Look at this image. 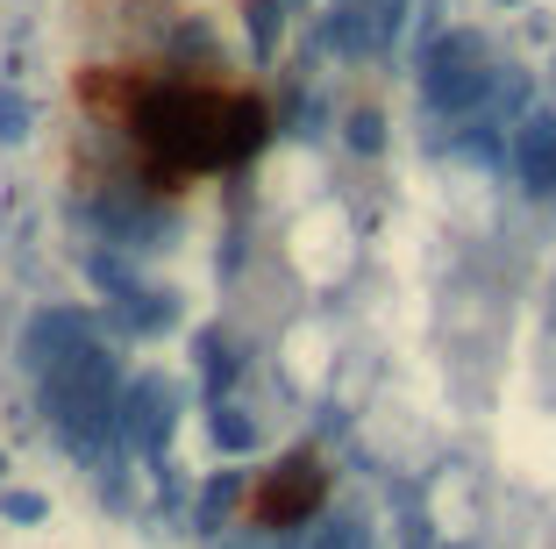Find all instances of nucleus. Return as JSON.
Listing matches in <instances>:
<instances>
[{
    "label": "nucleus",
    "instance_id": "obj_1",
    "mask_svg": "<svg viewBox=\"0 0 556 549\" xmlns=\"http://www.w3.org/2000/svg\"><path fill=\"white\" fill-rule=\"evenodd\" d=\"M43 407L58 421V436L79 457H115L122 442V392H115V357L86 342V350L58 357L43 372Z\"/></svg>",
    "mask_w": 556,
    "mask_h": 549
},
{
    "label": "nucleus",
    "instance_id": "obj_2",
    "mask_svg": "<svg viewBox=\"0 0 556 549\" xmlns=\"http://www.w3.org/2000/svg\"><path fill=\"white\" fill-rule=\"evenodd\" d=\"M492 79H500V65H492L485 36H471V29L442 36V43L428 50V65H421V93H428V108L450 114V122H471V114H485Z\"/></svg>",
    "mask_w": 556,
    "mask_h": 549
},
{
    "label": "nucleus",
    "instance_id": "obj_3",
    "mask_svg": "<svg viewBox=\"0 0 556 549\" xmlns=\"http://www.w3.org/2000/svg\"><path fill=\"white\" fill-rule=\"evenodd\" d=\"M172 428H179V392L164 386V378H136L122 392V442L143 450V457H164Z\"/></svg>",
    "mask_w": 556,
    "mask_h": 549
},
{
    "label": "nucleus",
    "instance_id": "obj_4",
    "mask_svg": "<svg viewBox=\"0 0 556 549\" xmlns=\"http://www.w3.org/2000/svg\"><path fill=\"white\" fill-rule=\"evenodd\" d=\"M407 22V0H336V15H328V43L343 50V58H371L386 50Z\"/></svg>",
    "mask_w": 556,
    "mask_h": 549
},
{
    "label": "nucleus",
    "instance_id": "obj_5",
    "mask_svg": "<svg viewBox=\"0 0 556 549\" xmlns=\"http://www.w3.org/2000/svg\"><path fill=\"white\" fill-rule=\"evenodd\" d=\"M507 158H514V178H521L528 194H556V122L549 114H528L521 129H514Z\"/></svg>",
    "mask_w": 556,
    "mask_h": 549
},
{
    "label": "nucleus",
    "instance_id": "obj_6",
    "mask_svg": "<svg viewBox=\"0 0 556 549\" xmlns=\"http://www.w3.org/2000/svg\"><path fill=\"white\" fill-rule=\"evenodd\" d=\"M86 342H100V336H93V322H86L79 308H50V314H36V322H29V364H36V372H50L58 357L86 350Z\"/></svg>",
    "mask_w": 556,
    "mask_h": 549
},
{
    "label": "nucleus",
    "instance_id": "obj_7",
    "mask_svg": "<svg viewBox=\"0 0 556 549\" xmlns=\"http://www.w3.org/2000/svg\"><path fill=\"white\" fill-rule=\"evenodd\" d=\"M108 314H115V328H129V336H150V328H172V322H179V308H172L164 292H150V286L115 292V300H108Z\"/></svg>",
    "mask_w": 556,
    "mask_h": 549
},
{
    "label": "nucleus",
    "instance_id": "obj_8",
    "mask_svg": "<svg viewBox=\"0 0 556 549\" xmlns=\"http://www.w3.org/2000/svg\"><path fill=\"white\" fill-rule=\"evenodd\" d=\"M214 450H229V457L257 450V428H250V414H236V407H222V414H214Z\"/></svg>",
    "mask_w": 556,
    "mask_h": 549
},
{
    "label": "nucleus",
    "instance_id": "obj_9",
    "mask_svg": "<svg viewBox=\"0 0 556 549\" xmlns=\"http://www.w3.org/2000/svg\"><path fill=\"white\" fill-rule=\"evenodd\" d=\"M0 136H8V144L29 136V100H22L15 86H0Z\"/></svg>",
    "mask_w": 556,
    "mask_h": 549
},
{
    "label": "nucleus",
    "instance_id": "obj_10",
    "mask_svg": "<svg viewBox=\"0 0 556 549\" xmlns=\"http://www.w3.org/2000/svg\"><path fill=\"white\" fill-rule=\"evenodd\" d=\"M86 272H93V286L108 292V300H115V292H129V286H136V278H129V264H122V258H108V250H100V258L86 264Z\"/></svg>",
    "mask_w": 556,
    "mask_h": 549
},
{
    "label": "nucleus",
    "instance_id": "obj_11",
    "mask_svg": "<svg viewBox=\"0 0 556 549\" xmlns=\"http://www.w3.org/2000/svg\"><path fill=\"white\" fill-rule=\"evenodd\" d=\"M236 492H243L236 478H214V485H207V500H200V521H207V528H222V514L236 507Z\"/></svg>",
    "mask_w": 556,
    "mask_h": 549
},
{
    "label": "nucleus",
    "instance_id": "obj_12",
    "mask_svg": "<svg viewBox=\"0 0 556 549\" xmlns=\"http://www.w3.org/2000/svg\"><path fill=\"white\" fill-rule=\"evenodd\" d=\"M0 514L29 528V521H43V514H50V500H43V492H0Z\"/></svg>",
    "mask_w": 556,
    "mask_h": 549
},
{
    "label": "nucleus",
    "instance_id": "obj_13",
    "mask_svg": "<svg viewBox=\"0 0 556 549\" xmlns=\"http://www.w3.org/2000/svg\"><path fill=\"white\" fill-rule=\"evenodd\" d=\"M314 549H364V528H357V521H321Z\"/></svg>",
    "mask_w": 556,
    "mask_h": 549
},
{
    "label": "nucleus",
    "instance_id": "obj_14",
    "mask_svg": "<svg viewBox=\"0 0 556 549\" xmlns=\"http://www.w3.org/2000/svg\"><path fill=\"white\" fill-rule=\"evenodd\" d=\"M200 364H207V378H214V386H229V372H236V364H229V350H222V336H200Z\"/></svg>",
    "mask_w": 556,
    "mask_h": 549
},
{
    "label": "nucleus",
    "instance_id": "obj_15",
    "mask_svg": "<svg viewBox=\"0 0 556 549\" xmlns=\"http://www.w3.org/2000/svg\"><path fill=\"white\" fill-rule=\"evenodd\" d=\"M350 144H357V150L378 144V122H371V114H357V122H350Z\"/></svg>",
    "mask_w": 556,
    "mask_h": 549
},
{
    "label": "nucleus",
    "instance_id": "obj_16",
    "mask_svg": "<svg viewBox=\"0 0 556 549\" xmlns=\"http://www.w3.org/2000/svg\"><path fill=\"white\" fill-rule=\"evenodd\" d=\"M229 549H250V542H229ZM264 549H278V542H264Z\"/></svg>",
    "mask_w": 556,
    "mask_h": 549
},
{
    "label": "nucleus",
    "instance_id": "obj_17",
    "mask_svg": "<svg viewBox=\"0 0 556 549\" xmlns=\"http://www.w3.org/2000/svg\"><path fill=\"white\" fill-rule=\"evenodd\" d=\"M0 471H8V464H0Z\"/></svg>",
    "mask_w": 556,
    "mask_h": 549
}]
</instances>
